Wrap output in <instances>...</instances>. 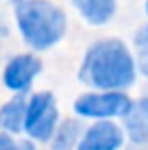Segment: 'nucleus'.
Returning a JSON list of instances; mask_svg holds the SVG:
<instances>
[{"label": "nucleus", "mask_w": 148, "mask_h": 150, "mask_svg": "<svg viewBox=\"0 0 148 150\" xmlns=\"http://www.w3.org/2000/svg\"><path fill=\"white\" fill-rule=\"evenodd\" d=\"M81 79L98 89H124L135 81V65L126 46L118 39L94 44L85 54Z\"/></svg>", "instance_id": "nucleus-1"}, {"label": "nucleus", "mask_w": 148, "mask_h": 150, "mask_svg": "<svg viewBox=\"0 0 148 150\" xmlns=\"http://www.w3.org/2000/svg\"><path fill=\"white\" fill-rule=\"evenodd\" d=\"M18 24L24 39L37 50L55 46L68 26L65 13L46 0H24L18 4Z\"/></svg>", "instance_id": "nucleus-2"}, {"label": "nucleus", "mask_w": 148, "mask_h": 150, "mask_svg": "<svg viewBox=\"0 0 148 150\" xmlns=\"http://www.w3.org/2000/svg\"><path fill=\"white\" fill-rule=\"evenodd\" d=\"M24 128L28 135L39 142H48L57 128V105L52 94H35L26 102V115H24Z\"/></svg>", "instance_id": "nucleus-3"}, {"label": "nucleus", "mask_w": 148, "mask_h": 150, "mask_svg": "<svg viewBox=\"0 0 148 150\" xmlns=\"http://www.w3.org/2000/svg\"><path fill=\"white\" fill-rule=\"evenodd\" d=\"M131 100L122 91H107V94H85L74 102L76 113L85 117H113L131 113Z\"/></svg>", "instance_id": "nucleus-4"}, {"label": "nucleus", "mask_w": 148, "mask_h": 150, "mask_svg": "<svg viewBox=\"0 0 148 150\" xmlns=\"http://www.w3.org/2000/svg\"><path fill=\"white\" fill-rule=\"evenodd\" d=\"M39 70H42L39 59H35L33 54H20L9 61L7 70H4V83L13 91H24L28 89V85L33 83Z\"/></svg>", "instance_id": "nucleus-5"}, {"label": "nucleus", "mask_w": 148, "mask_h": 150, "mask_svg": "<svg viewBox=\"0 0 148 150\" xmlns=\"http://www.w3.org/2000/svg\"><path fill=\"white\" fill-rule=\"evenodd\" d=\"M122 144V131L111 122H98L83 135L79 150H118Z\"/></svg>", "instance_id": "nucleus-6"}, {"label": "nucleus", "mask_w": 148, "mask_h": 150, "mask_svg": "<svg viewBox=\"0 0 148 150\" xmlns=\"http://www.w3.org/2000/svg\"><path fill=\"white\" fill-rule=\"evenodd\" d=\"M74 4L89 24H105L115 9V0H74Z\"/></svg>", "instance_id": "nucleus-7"}, {"label": "nucleus", "mask_w": 148, "mask_h": 150, "mask_svg": "<svg viewBox=\"0 0 148 150\" xmlns=\"http://www.w3.org/2000/svg\"><path fill=\"white\" fill-rule=\"evenodd\" d=\"M24 115H26V102H24V98L18 96L0 109V126L18 133L24 128Z\"/></svg>", "instance_id": "nucleus-8"}, {"label": "nucleus", "mask_w": 148, "mask_h": 150, "mask_svg": "<svg viewBox=\"0 0 148 150\" xmlns=\"http://www.w3.org/2000/svg\"><path fill=\"white\" fill-rule=\"evenodd\" d=\"M129 126L133 139H144L148 135V100L140 102V107L135 109V117L131 120Z\"/></svg>", "instance_id": "nucleus-9"}, {"label": "nucleus", "mask_w": 148, "mask_h": 150, "mask_svg": "<svg viewBox=\"0 0 148 150\" xmlns=\"http://www.w3.org/2000/svg\"><path fill=\"white\" fill-rule=\"evenodd\" d=\"M76 133H79V128H76V122H65V126L61 128V133H59V137H57V144H55V148H57V150H68L70 146H72Z\"/></svg>", "instance_id": "nucleus-10"}, {"label": "nucleus", "mask_w": 148, "mask_h": 150, "mask_svg": "<svg viewBox=\"0 0 148 150\" xmlns=\"http://www.w3.org/2000/svg\"><path fill=\"white\" fill-rule=\"evenodd\" d=\"M9 150H35L30 142H11Z\"/></svg>", "instance_id": "nucleus-11"}, {"label": "nucleus", "mask_w": 148, "mask_h": 150, "mask_svg": "<svg viewBox=\"0 0 148 150\" xmlns=\"http://www.w3.org/2000/svg\"><path fill=\"white\" fill-rule=\"evenodd\" d=\"M9 146H11V139L7 135H0V150H9Z\"/></svg>", "instance_id": "nucleus-12"}, {"label": "nucleus", "mask_w": 148, "mask_h": 150, "mask_svg": "<svg viewBox=\"0 0 148 150\" xmlns=\"http://www.w3.org/2000/svg\"><path fill=\"white\" fill-rule=\"evenodd\" d=\"M146 9H148V7H146Z\"/></svg>", "instance_id": "nucleus-13"}]
</instances>
